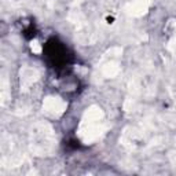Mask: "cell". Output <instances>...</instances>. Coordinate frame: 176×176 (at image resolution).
<instances>
[{"mask_svg": "<svg viewBox=\"0 0 176 176\" xmlns=\"http://www.w3.org/2000/svg\"><path fill=\"white\" fill-rule=\"evenodd\" d=\"M65 108L66 105L59 99H55V98H48L44 102V110L48 111V113H52V114H61V113H63Z\"/></svg>", "mask_w": 176, "mask_h": 176, "instance_id": "6da1fadb", "label": "cell"}, {"mask_svg": "<svg viewBox=\"0 0 176 176\" xmlns=\"http://www.w3.org/2000/svg\"><path fill=\"white\" fill-rule=\"evenodd\" d=\"M32 51L33 52H35V54H40V52H41V47L39 46V44L36 43V41H35V43H32Z\"/></svg>", "mask_w": 176, "mask_h": 176, "instance_id": "7a4b0ae2", "label": "cell"}]
</instances>
